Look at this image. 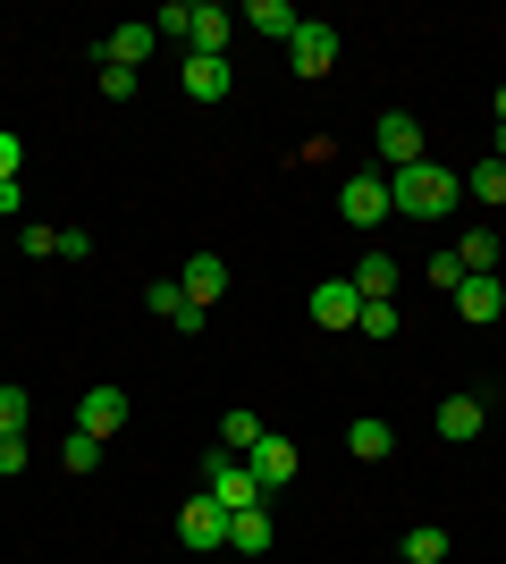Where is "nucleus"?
Returning <instances> with one entry per match:
<instances>
[{
	"mask_svg": "<svg viewBox=\"0 0 506 564\" xmlns=\"http://www.w3.org/2000/svg\"><path fill=\"white\" fill-rule=\"evenodd\" d=\"M456 194H464V177L448 161H413V169L388 177V203L406 219H456Z\"/></svg>",
	"mask_w": 506,
	"mask_h": 564,
	"instance_id": "nucleus-1",
	"label": "nucleus"
},
{
	"mask_svg": "<svg viewBox=\"0 0 506 564\" xmlns=\"http://www.w3.org/2000/svg\"><path fill=\"white\" fill-rule=\"evenodd\" d=\"M152 25L177 34L186 51H212V59H228V43H237V9H219V0H169Z\"/></svg>",
	"mask_w": 506,
	"mask_h": 564,
	"instance_id": "nucleus-2",
	"label": "nucleus"
},
{
	"mask_svg": "<svg viewBox=\"0 0 506 564\" xmlns=\"http://www.w3.org/2000/svg\"><path fill=\"white\" fill-rule=\"evenodd\" d=\"M203 497H212L219 514H245V506H262V489H254V471L237 464V455L212 438V455H203Z\"/></svg>",
	"mask_w": 506,
	"mask_h": 564,
	"instance_id": "nucleus-3",
	"label": "nucleus"
},
{
	"mask_svg": "<svg viewBox=\"0 0 506 564\" xmlns=\"http://www.w3.org/2000/svg\"><path fill=\"white\" fill-rule=\"evenodd\" d=\"M388 212H397V203H388V177H372V169L337 186V219H346V228H388Z\"/></svg>",
	"mask_w": 506,
	"mask_h": 564,
	"instance_id": "nucleus-4",
	"label": "nucleus"
},
{
	"mask_svg": "<svg viewBox=\"0 0 506 564\" xmlns=\"http://www.w3.org/2000/svg\"><path fill=\"white\" fill-rule=\"evenodd\" d=\"M372 143H380L388 177H397V169H413V161H431V152H422V118H413V110H380V127H372Z\"/></svg>",
	"mask_w": 506,
	"mask_h": 564,
	"instance_id": "nucleus-5",
	"label": "nucleus"
},
{
	"mask_svg": "<svg viewBox=\"0 0 506 564\" xmlns=\"http://www.w3.org/2000/svg\"><path fill=\"white\" fill-rule=\"evenodd\" d=\"M245 471H254V489H288V480H295V471H304V455H295V438H279V430H262V447H254V455H245Z\"/></svg>",
	"mask_w": 506,
	"mask_h": 564,
	"instance_id": "nucleus-6",
	"label": "nucleus"
},
{
	"mask_svg": "<svg viewBox=\"0 0 506 564\" xmlns=\"http://www.w3.org/2000/svg\"><path fill=\"white\" fill-rule=\"evenodd\" d=\"M177 540H186L194 556H219V547H228V514H219L212 497H186V506H177Z\"/></svg>",
	"mask_w": 506,
	"mask_h": 564,
	"instance_id": "nucleus-7",
	"label": "nucleus"
},
{
	"mask_svg": "<svg viewBox=\"0 0 506 564\" xmlns=\"http://www.w3.org/2000/svg\"><path fill=\"white\" fill-rule=\"evenodd\" d=\"M288 68L295 76H330L337 68V25L304 18V25H295V43H288Z\"/></svg>",
	"mask_w": 506,
	"mask_h": 564,
	"instance_id": "nucleus-8",
	"label": "nucleus"
},
{
	"mask_svg": "<svg viewBox=\"0 0 506 564\" xmlns=\"http://www.w3.org/2000/svg\"><path fill=\"white\" fill-rule=\"evenodd\" d=\"M76 430L110 447V438L127 430V397H119V388H85V404H76Z\"/></svg>",
	"mask_w": 506,
	"mask_h": 564,
	"instance_id": "nucleus-9",
	"label": "nucleus"
},
{
	"mask_svg": "<svg viewBox=\"0 0 506 564\" xmlns=\"http://www.w3.org/2000/svg\"><path fill=\"white\" fill-rule=\"evenodd\" d=\"M355 312H363L355 279H321L313 286V329H355Z\"/></svg>",
	"mask_w": 506,
	"mask_h": 564,
	"instance_id": "nucleus-10",
	"label": "nucleus"
},
{
	"mask_svg": "<svg viewBox=\"0 0 506 564\" xmlns=\"http://www.w3.org/2000/svg\"><path fill=\"white\" fill-rule=\"evenodd\" d=\"M456 312L473 321V329H489V321L506 312V279H498V270H482V279H464V286H456Z\"/></svg>",
	"mask_w": 506,
	"mask_h": 564,
	"instance_id": "nucleus-11",
	"label": "nucleus"
},
{
	"mask_svg": "<svg viewBox=\"0 0 506 564\" xmlns=\"http://www.w3.org/2000/svg\"><path fill=\"white\" fill-rule=\"evenodd\" d=\"M482 430H489V404L482 397H448V404H439V438H448V447L482 438Z\"/></svg>",
	"mask_w": 506,
	"mask_h": 564,
	"instance_id": "nucleus-12",
	"label": "nucleus"
},
{
	"mask_svg": "<svg viewBox=\"0 0 506 564\" xmlns=\"http://www.w3.org/2000/svg\"><path fill=\"white\" fill-rule=\"evenodd\" d=\"M228 59H212V51H186V101H228Z\"/></svg>",
	"mask_w": 506,
	"mask_h": 564,
	"instance_id": "nucleus-13",
	"label": "nucleus"
},
{
	"mask_svg": "<svg viewBox=\"0 0 506 564\" xmlns=\"http://www.w3.org/2000/svg\"><path fill=\"white\" fill-rule=\"evenodd\" d=\"M177 286H186V304H203V312H212L219 295H228V261H219V253H194Z\"/></svg>",
	"mask_w": 506,
	"mask_h": 564,
	"instance_id": "nucleus-14",
	"label": "nucleus"
},
{
	"mask_svg": "<svg viewBox=\"0 0 506 564\" xmlns=\"http://www.w3.org/2000/svg\"><path fill=\"white\" fill-rule=\"evenodd\" d=\"M152 43H161V25H119V34L101 43V68H144Z\"/></svg>",
	"mask_w": 506,
	"mask_h": 564,
	"instance_id": "nucleus-15",
	"label": "nucleus"
},
{
	"mask_svg": "<svg viewBox=\"0 0 506 564\" xmlns=\"http://www.w3.org/2000/svg\"><path fill=\"white\" fill-rule=\"evenodd\" d=\"M228 556H245V564H254V556H270V514H262V506L228 514Z\"/></svg>",
	"mask_w": 506,
	"mask_h": 564,
	"instance_id": "nucleus-16",
	"label": "nucleus"
},
{
	"mask_svg": "<svg viewBox=\"0 0 506 564\" xmlns=\"http://www.w3.org/2000/svg\"><path fill=\"white\" fill-rule=\"evenodd\" d=\"M237 25H254V34H262V43H295V25H304V18H295L288 0H254V9H245Z\"/></svg>",
	"mask_w": 506,
	"mask_h": 564,
	"instance_id": "nucleus-17",
	"label": "nucleus"
},
{
	"mask_svg": "<svg viewBox=\"0 0 506 564\" xmlns=\"http://www.w3.org/2000/svg\"><path fill=\"white\" fill-rule=\"evenodd\" d=\"M355 295H363V304H388V295H397V261H388V253H363L355 261Z\"/></svg>",
	"mask_w": 506,
	"mask_h": 564,
	"instance_id": "nucleus-18",
	"label": "nucleus"
},
{
	"mask_svg": "<svg viewBox=\"0 0 506 564\" xmlns=\"http://www.w3.org/2000/svg\"><path fill=\"white\" fill-rule=\"evenodd\" d=\"M346 447H355V464H388V447H397V430L363 413V422H346Z\"/></svg>",
	"mask_w": 506,
	"mask_h": 564,
	"instance_id": "nucleus-19",
	"label": "nucleus"
},
{
	"mask_svg": "<svg viewBox=\"0 0 506 564\" xmlns=\"http://www.w3.org/2000/svg\"><path fill=\"white\" fill-rule=\"evenodd\" d=\"M456 261H464V279L498 270V228H464V236H456Z\"/></svg>",
	"mask_w": 506,
	"mask_h": 564,
	"instance_id": "nucleus-20",
	"label": "nucleus"
},
{
	"mask_svg": "<svg viewBox=\"0 0 506 564\" xmlns=\"http://www.w3.org/2000/svg\"><path fill=\"white\" fill-rule=\"evenodd\" d=\"M464 194L489 203V212H506V161H473V169H464Z\"/></svg>",
	"mask_w": 506,
	"mask_h": 564,
	"instance_id": "nucleus-21",
	"label": "nucleus"
},
{
	"mask_svg": "<svg viewBox=\"0 0 506 564\" xmlns=\"http://www.w3.org/2000/svg\"><path fill=\"white\" fill-rule=\"evenodd\" d=\"M219 447H228V455H237V464H245V455L262 447V422H254L245 404H237V413H219Z\"/></svg>",
	"mask_w": 506,
	"mask_h": 564,
	"instance_id": "nucleus-22",
	"label": "nucleus"
},
{
	"mask_svg": "<svg viewBox=\"0 0 506 564\" xmlns=\"http://www.w3.org/2000/svg\"><path fill=\"white\" fill-rule=\"evenodd\" d=\"M144 304L161 312L169 329H177V321H186V312H194V304H186V286H177V279H152V286H144Z\"/></svg>",
	"mask_w": 506,
	"mask_h": 564,
	"instance_id": "nucleus-23",
	"label": "nucleus"
},
{
	"mask_svg": "<svg viewBox=\"0 0 506 564\" xmlns=\"http://www.w3.org/2000/svg\"><path fill=\"white\" fill-rule=\"evenodd\" d=\"M448 556V531H439V522H413L406 531V564H439Z\"/></svg>",
	"mask_w": 506,
	"mask_h": 564,
	"instance_id": "nucleus-24",
	"label": "nucleus"
},
{
	"mask_svg": "<svg viewBox=\"0 0 506 564\" xmlns=\"http://www.w3.org/2000/svg\"><path fill=\"white\" fill-rule=\"evenodd\" d=\"M355 337L388 346V337H397V304H363V312H355Z\"/></svg>",
	"mask_w": 506,
	"mask_h": 564,
	"instance_id": "nucleus-25",
	"label": "nucleus"
},
{
	"mask_svg": "<svg viewBox=\"0 0 506 564\" xmlns=\"http://www.w3.org/2000/svg\"><path fill=\"white\" fill-rule=\"evenodd\" d=\"M60 464H68V471H94V464H101V438H85V430H68V447H60Z\"/></svg>",
	"mask_w": 506,
	"mask_h": 564,
	"instance_id": "nucleus-26",
	"label": "nucleus"
},
{
	"mask_svg": "<svg viewBox=\"0 0 506 564\" xmlns=\"http://www.w3.org/2000/svg\"><path fill=\"white\" fill-rule=\"evenodd\" d=\"M25 413H34V404H25V388H0V438H18Z\"/></svg>",
	"mask_w": 506,
	"mask_h": 564,
	"instance_id": "nucleus-27",
	"label": "nucleus"
},
{
	"mask_svg": "<svg viewBox=\"0 0 506 564\" xmlns=\"http://www.w3.org/2000/svg\"><path fill=\"white\" fill-rule=\"evenodd\" d=\"M18 245H25L34 261H51V253H60V228H43V219H34V228H18Z\"/></svg>",
	"mask_w": 506,
	"mask_h": 564,
	"instance_id": "nucleus-28",
	"label": "nucleus"
},
{
	"mask_svg": "<svg viewBox=\"0 0 506 564\" xmlns=\"http://www.w3.org/2000/svg\"><path fill=\"white\" fill-rule=\"evenodd\" d=\"M431 286H448V295H456V286H464V261H456V253H431Z\"/></svg>",
	"mask_w": 506,
	"mask_h": 564,
	"instance_id": "nucleus-29",
	"label": "nucleus"
},
{
	"mask_svg": "<svg viewBox=\"0 0 506 564\" xmlns=\"http://www.w3.org/2000/svg\"><path fill=\"white\" fill-rule=\"evenodd\" d=\"M18 169H25V143L9 135V127H0V186H9V177H18Z\"/></svg>",
	"mask_w": 506,
	"mask_h": 564,
	"instance_id": "nucleus-30",
	"label": "nucleus"
},
{
	"mask_svg": "<svg viewBox=\"0 0 506 564\" xmlns=\"http://www.w3.org/2000/svg\"><path fill=\"white\" fill-rule=\"evenodd\" d=\"M101 94H110V101H136V68H101Z\"/></svg>",
	"mask_w": 506,
	"mask_h": 564,
	"instance_id": "nucleus-31",
	"label": "nucleus"
},
{
	"mask_svg": "<svg viewBox=\"0 0 506 564\" xmlns=\"http://www.w3.org/2000/svg\"><path fill=\"white\" fill-rule=\"evenodd\" d=\"M0 219H25V186H18V177L0 186Z\"/></svg>",
	"mask_w": 506,
	"mask_h": 564,
	"instance_id": "nucleus-32",
	"label": "nucleus"
},
{
	"mask_svg": "<svg viewBox=\"0 0 506 564\" xmlns=\"http://www.w3.org/2000/svg\"><path fill=\"white\" fill-rule=\"evenodd\" d=\"M0 471H25V438H0Z\"/></svg>",
	"mask_w": 506,
	"mask_h": 564,
	"instance_id": "nucleus-33",
	"label": "nucleus"
},
{
	"mask_svg": "<svg viewBox=\"0 0 506 564\" xmlns=\"http://www.w3.org/2000/svg\"><path fill=\"white\" fill-rule=\"evenodd\" d=\"M489 161H506V127H498V135H489Z\"/></svg>",
	"mask_w": 506,
	"mask_h": 564,
	"instance_id": "nucleus-34",
	"label": "nucleus"
},
{
	"mask_svg": "<svg viewBox=\"0 0 506 564\" xmlns=\"http://www.w3.org/2000/svg\"><path fill=\"white\" fill-rule=\"evenodd\" d=\"M498 127H506V85H498Z\"/></svg>",
	"mask_w": 506,
	"mask_h": 564,
	"instance_id": "nucleus-35",
	"label": "nucleus"
}]
</instances>
